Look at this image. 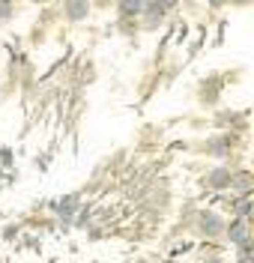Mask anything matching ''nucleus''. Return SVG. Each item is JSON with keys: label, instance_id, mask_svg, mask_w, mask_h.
Segmentation results:
<instances>
[{"label": "nucleus", "instance_id": "obj_1", "mask_svg": "<svg viewBox=\"0 0 254 263\" xmlns=\"http://www.w3.org/2000/svg\"><path fill=\"white\" fill-rule=\"evenodd\" d=\"M63 12H66L69 21H81V18L90 12V0H66Z\"/></svg>", "mask_w": 254, "mask_h": 263}, {"label": "nucleus", "instance_id": "obj_2", "mask_svg": "<svg viewBox=\"0 0 254 263\" xmlns=\"http://www.w3.org/2000/svg\"><path fill=\"white\" fill-rule=\"evenodd\" d=\"M206 182H209L212 189H224V185H230V182H233V177H230V171L219 167V171H212V174L206 177Z\"/></svg>", "mask_w": 254, "mask_h": 263}, {"label": "nucleus", "instance_id": "obj_3", "mask_svg": "<svg viewBox=\"0 0 254 263\" xmlns=\"http://www.w3.org/2000/svg\"><path fill=\"white\" fill-rule=\"evenodd\" d=\"M230 239H233V242H239L242 248L248 246V224H245V218H239L237 224L230 228Z\"/></svg>", "mask_w": 254, "mask_h": 263}, {"label": "nucleus", "instance_id": "obj_4", "mask_svg": "<svg viewBox=\"0 0 254 263\" xmlns=\"http://www.w3.org/2000/svg\"><path fill=\"white\" fill-rule=\"evenodd\" d=\"M123 15H141L144 12V0H120Z\"/></svg>", "mask_w": 254, "mask_h": 263}, {"label": "nucleus", "instance_id": "obj_5", "mask_svg": "<svg viewBox=\"0 0 254 263\" xmlns=\"http://www.w3.org/2000/svg\"><path fill=\"white\" fill-rule=\"evenodd\" d=\"M203 228H209V230H203V233H219V228H221V221H219V215H212V213H206V215H203Z\"/></svg>", "mask_w": 254, "mask_h": 263}, {"label": "nucleus", "instance_id": "obj_6", "mask_svg": "<svg viewBox=\"0 0 254 263\" xmlns=\"http://www.w3.org/2000/svg\"><path fill=\"white\" fill-rule=\"evenodd\" d=\"M152 3H155V6H159V9H170V6H173V3H177V0H152Z\"/></svg>", "mask_w": 254, "mask_h": 263}, {"label": "nucleus", "instance_id": "obj_7", "mask_svg": "<svg viewBox=\"0 0 254 263\" xmlns=\"http://www.w3.org/2000/svg\"><path fill=\"white\" fill-rule=\"evenodd\" d=\"M239 215H242V218L248 215V200H245V197H242V203H239Z\"/></svg>", "mask_w": 254, "mask_h": 263}, {"label": "nucleus", "instance_id": "obj_8", "mask_svg": "<svg viewBox=\"0 0 254 263\" xmlns=\"http://www.w3.org/2000/svg\"><path fill=\"white\" fill-rule=\"evenodd\" d=\"M206 3H209V6H221V3H224V0H206Z\"/></svg>", "mask_w": 254, "mask_h": 263}]
</instances>
